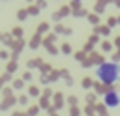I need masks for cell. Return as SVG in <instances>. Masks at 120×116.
Listing matches in <instances>:
<instances>
[{
    "instance_id": "12",
    "label": "cell",
    "mask_w": 120,
    "mask_h": 116,
    "mask_svg": "<svg viewBox=\"0 0 120 116\" xmlns=\"http://www.w3.org/2000/svg\"><path fill=\"white\" fill-rule=\"evenodd\" d=\"M62 52H66V54H69V52H71V47H69L68 43H66V45H62Z\"/></svg>"
},
{
    "instance_id": "4",
    "label": "cell",
    "mask_w": 120,
    "mask_h": 116,
    "mask_svg": "<svg viewBox=\"0 0 120 116\" xmlns=\"http://www.w3.org/2000/svg\"><path fill=\"white\" fill-rule=\"evenodd\" d=\"M54 99H56V101H54V107H56V109H60V107H62V103H64V101H62V99H64V95H62V94H56V95H54Z\"/></svg>"
},
{
    "instance_id": "5",
    "label": "cell",
    "mask_w": 120,
    "mask_h": 116,
    "mask_svg": "<svg viewBox=\"0 0 120 116\" xmlns=\"http://www.w3.org/2000/svg\"><path fill=\"white\" fill-rule=\"evenodd\" d=\"M96 32H99V34L107 36V34L111 32V28H109V26H96Z\"/></svg>"
},
{
    "instance_id": "22",
    "label": "cell",
    "mask_w": 120,
    "mask_h": 116,
    "mask_svg": "<svg viewBox=\"0 0 120 116\" xmlns=\"http://www.w3.org/2000/svg\"><path fill=\"white\" fill-rule=\"evenodd\" d=\"M30 94L32 95H38V88H30Z\"/></svg>"
},
{
    "instance_id": "20",
    "label": "cell",
    "mask_w": 120,
    "mask_h": 116,
    "mask_svg": "<svg viewBox=\"0 0 120 116\" xmlns=\"http://www.w3.org/2000/svg\"><path fill=\"white\" fill-rule=\"evenodd\" d=\"M69 103H71V105H75V103H77V97H75V95H71V97H69Z\"/></svg>"
},
{
    "instance_id": "11",
    "label": "cell",
    "mask_w": 120,
    "mask_h": 116,
    "mask_svg": "<svg viewBox=\"0 0 120 116\" xmlns=\"http://www.w3.org/2000/svg\"><path fill=\"white\" fill-rule=\"evenodd\" d=\"M84 56H86V54H84L82 51H79V52H75V58H77V60H82V62H84Z\"/></svg>"
},
{
    "instance_id": "10",
    "label": "cell",
    "mask_w": 120,
    "mask_h": 116,
    "mask_svg": "<svg viewBox=\"0 0 120 116\" xmlns=\"http://www.w3.org/2000/svg\"><path fill=\"white\" fill-rule=\"evenodd\" d=\"M86 101H88V105H94V101H96V95H94V94H88V95H86Z\"/></svg>"
},
{
    "instance_id": "19",
    "label": "cell",
    "mask_w": 120,
    "mask_h": 116,
    "mask_svg": "<svg viewBox=\"0 0 120 116\" xmlns=\"http://www.w3.org/2000/svg\"><path fill=\"white\" fill-rule=\"evenodd\" d=\"M15 88H22V80H15Z\"/></svg>"
},
{
    "instance_id": "13",
    "label": "cell",
    "mask_w": 120,
    "mask_h": 116,
    "mask_svg": "<svg viewBox=\"0 0 120 116\" xmlns=\"http://www.w3.org/2000/svg\"><path fill=\"white\" fill-rule=\"evenodd\" d=\"M38 110H39L38 107H32V109L28 110V116H36V112H38Z\"/></svg>"
},
{
    "instance_id": "2",
    "label": "cell",
    "mask_w": 120,
    "mask_h": 116,
    "mask_svg": "<svg viewBox=\"0 0 120 116\" xmlns=\"http://www.w3.org/2000/svg\"><path fill=\"white\" fill-rule=\"evenodd\" d=\"M103 101H105V107L114 109V107H118V105H120V94H118L116 90H111V92H107V94H105Z\"/></svg>"
},
{
    "instance_id": "1",
    "label": "cell",
    "mask_w": 120,
    "mask_h": 116,
    "mask_svg": "<svg viewBox=\"0 0 120 116\" xmlns=\"http://www.w3.org/2000/svg\"><path fill=\"white\" fill-rule=\"evenodd\" d=\"M96 77L105 84V86H112V82L118 80L120 77V67L114 62H103L98 69H96Z\"/></svg>"
},
{
    "instance_id": "23",
    "label": "cell",
    "mask_w": 120,
    "mask_h": 116,
    "mask_svg": "<svg viewBox=\"0 0 120 116\" xmlns=\"http://www.w3.org/2000/svg\"><path fill=\"white\" fill-rule=\"evenodd\" d=\"M114 45H116V47H118V49H120V36H118V37H116V39H114Z\"/></svg>"
},
{
    "instance_id": "17",
    "label": "cell",
    "mask_w": 120,
    "mask_h": 116,
    "mask_svg": "<svg viewBox=\"0 0 120 116\" xmlns=\"http://www.w3.org/2000/svg\"><path fill=\"white\" fill-rule=\"evenodd\" d=\"M88 51H92V45H90V43H86V45H84V51H82V52H84V54H86V52H88Z\"/></svg>"
},
{
    "instance_id": "6",
    "label": "cell",
    "mask_w": 120,
    "mask_h": 116,
    "mask_svg": "<svg viewBox=\"0 0 120 116\" xmlns=\"http://www.w3.org/2000/svg\"><path fill=\"white\" fill-rule=\"evenodd\" d=\"M105 6H107V2H98V4H96V13H101Z\"/></svg>"
},
{
    "instance_id": "24",
    "label": "cell",
    "mask_w": 120,
    "mask_h": 116,
    "mask_svg": "<svg viewBox=\"0 0 120 116\" xmlns=\"http://www.w3.org/2000/svg\"><path fill=\"white\" fill-rule=\"evenodd\" d=\"M116 22H120V17H116Z\"/></svg>"
},
{
    "instance_id": "21",
    "label": "cell",
    "mask_w": 120,
    "mask_h": 116,
    "mask_svg": "<svg viewBox=\"0 0 120 116\" xmlns=\"http://www.w3.org/2000/svg\"><path fill=\"white\" fill-rule=\"evenodd\" d=\"M26 17V11H19V19H24Z\"/></svg>"
},
{
    "instance_id": "16",
    "label": "cell",
    "mask_w": 120,
    "mask_h": 116,
    "mask_svg": "<svg viewBox=\"0 0 120 116\" xmlns=\"http://www.w3.org/2000/svg\"><path fill=\"white\" fill-rule=\"evenodd\" d=\"M75 15H77V17H82V15H86V11H84V9H77Z\"/></svg>"
},
{
    "instance_id": "7",
    "label": "cell",
    "mask_w": 120,
    "mask_h": 116,
    "mask_svg": "<svg viewBox=\"0 0 120 116\" xmlns=\"http://www.w3.org/2000/svg\"><path fill=\"white\" fill-rule=\"evenodd\" d=\"M38 45H39V34H36V36H34V41L30 43V47H32V49H36Z\"/></svg>"
},
{
    "instance_id": "9",
    "label": "cell",
    "mask_w": 120,
    "mask_h": 116,
    "mask_svg": "<svg viewBox=\"0 0 120 116\" xmlns=\"http://www.w3.org/2000/svg\"><path fill=\"white\" fill-rule=\"evenodd\" d=\"M107 26L111 28V26H116V17H109V21H107Z\"/></svg>"
},
{
    "instance_id": "8",
    "label": "cell",
    "mask_w": 120,
    "mask_h": 116,
    "mask_svg": "<svg viewBox=\"0 0 120 116\" xmlns=\"http://www.w3.org/2000/svg\"><path fill=\"white\" fill-rule=\"evenodd\" d=\"M101 49H103V51H111V49H112V43H109V41H103V43H101Z\"/></svg>"
},
{
    "instance_id": "3",
    "label": "cell",
    "mask_w": 120,
    "mask_h": 116,
    "mask_svg": "<svg viewBox=\"0 0 120 116\" xmlns=\"http://www.w3.org/2000/svg\"><path fill=\"white\" fill-rule=\"evenodd\" d=\"M92 86H94V80L90 77H84L82 79V88H92Z\"/></svg>"
},
{
    "instance_id": "15",
    "label": "cell",
    "mask_w": 120,
    "mask_h": 116,
    "mask_svg": "<svg viewBox=\"0 0 120 116\" xmlns=\"http://www.w3.org/2000/svg\"><path fill=\"white\" fill-rule=\"evenodd\" d=\"M81 112H79V109L77 107H71V116H79Z\"/></svg>"
},
{
    "instance_id": "18",
    "label": "cell",
    "mask_w": 120,
    "mask_h": 116,
    "mask_svg": "<svg viewBox=\"0 0 120 116\" xmlns=\"http://www.w3.org/2000/svg\"><path fill=\"white\" fill-rule=\"evenodd\" d=\"M38 11H39V9H38L36 6H32V7H30V13H32V15H34V13H38Z\"/></svg>"
},
{
    "instance_id": "25",
    "label": "cell",
    "mask_w": 120,
    "mask_h": 116,
    "mask_svg": "<svg viewBox=\"0 0 120 116\" xmlns=\"http://www.w3.org/2000/svg\"><path fill=\"white\" fill-rule=\"evenodd\" d=\"M51 116H56V114H51Z\"/></svg>"
},
{
    "instance_id": "14",
    "label": "cell",
    "mask_w": 120,
    "mask_h": 116,
    "mask_svg": "<svg viewBox=\"0 0 120 116\" xmlns=\"http://www.w3.org/2000/svg\"><path fill=\"white\" fill-rule=\"evenodd\" d=\"M88 21L94 22V24H98V17H96V15H88Z\"/></svg>"
}]
</instances>
